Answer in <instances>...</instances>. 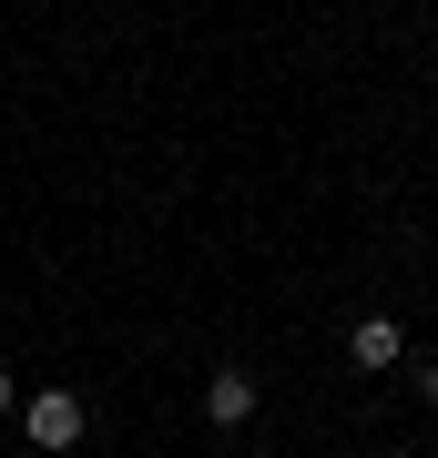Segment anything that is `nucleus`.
<instances>
[{
  "label": "nucleus",
  "mask_w": 438,
  "mask_h": 458,
  "mask_svg": "<svg viewBox=\"0 0 438 458\" xmlns=\"http://www.w3.org/2000/svg\"><path fill=\"white\" fill-rule=\"evenodd\" d=\"M21 428H31V448H51V458L82 448V397H72V387H41L31 408H21Z\"/></svg>",
  "instance_id": "nucleus-1"
},
{
  "label": "nucleus",
  "mask_w": 438,
  "mask_h": 458,
  "mask_svg": "<svg viewBox=\"0 0 438 458\" xmlns=\"http://www.w3.org/2000/svg\"><path fill=\"white\" fill-rule=\"evenodd\" d=\"M347 357H357V367H398V357H408V327H398V316H357Z\"/></svg>",
  "instance_id": "nucleus-2"
},
{
  "label": "nucleus",
  "mask_w": 438,
  "mask_h": 458,
  "mask_svg": "<svg viewBox=\"0 0 438 458\" xmlns=\"http://www.w3.org/2000/svg\"><path fill=\"white\" fill-rule=\"evenodd\" d=\"M204 418H214V428H245V418H255V377H245V367H225V377L204 387Z\"/></svg>",
  "instance_id": "nucleus-3"
},
{
  "label": "nucleus",
  "mask_w": 438,
  "mask_h": 458,
  "mask_svg": "<svg viewBox=\"0 0 438 458\" xmlns=\"http://www.w3.org/2000/svg\"><path fill=\"white\" fill-rule=\"evenodd\" d=\"M418 397H428V408H438V357H418Z\"/></svg>",
  "instance_id": "nucleus-4"
},
{
  "label": "nucleus",
  "mask_w": 438,
  "mask_h": 458,
  "mask_svg": "<svg viewBox=\"0 0 438 458\" xmlns=\"http://www.w3.org/2000/svg\"><path fill=\"white\" fill-rule=\"evenodd\" d=\"M11 408H21V387H11V367H0V418H11Z\"/></svg>",
  "instance_id": "nucleus-5"
}]
</instances>
